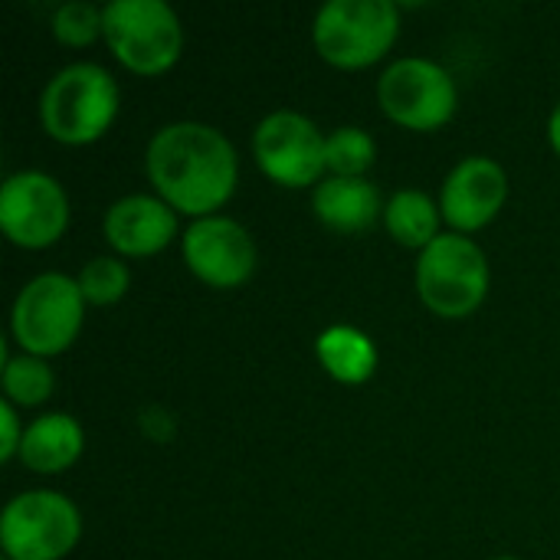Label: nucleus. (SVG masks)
I'll return each instance as SVG.
<instances>
[{"mask_svg":"<svg viewBox=\"0 0 560 560\" xmlns=\"http://www.w3.org/2000/svg\"><path fill=\"white\" fill-rule=\"evenodd\" d=\"M148 174L174 210L210 213L236 187V151L217 128L177 121L151 138Z\"/></svg>","mask_w":560,"mask_h":560,"instance_id":"obj_1","label":"nucleus"},{"mask_svg":"<svg viewBox=\"0 0 560 560\" xmlns=\"http://www.w3.org/2000/svg\"><path fill=\"white\" fill-rule=\"evenodd\" d=\"M118 112V85L108 69L95 62H72L56 72L39 98L43 128L66 141L85 144L95 141Z\"/></svg>","mask_w":560,"mask_h":560,"instance_id":"obj_2","label":"nucleus"},{"mask_svg":"<svg viewBox=\"0 0 560 560\" xmlns=\"http://www.w3.org/2000/svg\"><path fill=\"white\" fill-rule=\"evenodd\" d=\"M102 33L112 52L141 75L174 66L184 43L180 20L164 0H112L102 10Z\"/></svg>","mask_w":560,"mask_h":560,"instance_id":"obj_3","label":"nucleus"},{"mask_svg":"<svg viewBox=\"0 0 560 560\" xmlns=\"http://www.w3.org/2000/svg\"><path fill=\"white\" fill-rule=\"evenodd\" d=\"M417 289L420 299L446 318H463L486 299L489 289V266L482 249L456 233L436 236L417 266Z\"/></svg>","mask_w":560,"mask_h":560,"instance_id":"obj_4","label":"nucleus"},{"mask_svg":"<svg viewBox=\"0 0 560 560\" xmlns=\"http://www.w3.org/2000/svg\"><path fill=\"white\" fill-rule=\"evenodd\" d=\"M397 23L387 0H328L315 16V46L328 62L358 69L390 49Z\"/></svg>","mask_w":560,"mask_h":560,"instance_id":"obj_5","label":"nucleus"},{"mask_svg":"<svg viewBox=\"0 0 560 560\" xmlns=\"http://www.w3.org/2000/svg\"><path fill=\"white\" fill-rule=\"evenodd\" d=\"M82 535L79 509L59 492H23L0 518V541L10 560H59Z\"/></svg>","mask_w":560,"mask_h":560,"instance_id":"obj_6","label":"nucleus"},{"mask_svg":"<svg viewBox=\"0 0 560 560\" xmlns=\"http://www.w3.org/2000/svg\"><path fill=\"white\" fill-rule=\"evenodd\" d=\"M82 328V289L62 272L23 285L13 305V335L30 354H59Z\"/></svg>","mask_w":560,"mask_h":560,"instance_id":"obj_7","label":"nucleus"},{"mask_svg":"<svg viewBox=\"0 0 560 560\" xmlns=\"http://www.w3.org/2000/svg\"><path fill=\"white\" fill-rule=\"evenodd\" d=\"M377 95H381L384 112L394 121L407 128H420V131L443 125L456 112L453 75L443 66L420 59V56H407L387 66V72L381 75Z\"/></svg>","mask_w":560,"mask_h":560,"instance_id":"obj_8","label":"nucleus"},{"mask_svg":"<svg viewBox=\"0 0 560 560\" xmlns=\"http://www.w3.org/2000/svg\"><path fill=\"white\" fill-rule=\"evenodd\" d=\"M256 161L259 167L289 187H305L312 184L325 164V138L315 128V121H308L299 112H272L259 121L256 138Z\"/></svg>","mask_w":560,"mask_h":560,"instance_id":"obj_9","label":"nucleus"},{"mask_svg":"<svg viewBox=\"0 0 560 560\" xmlns=\"http://www.w3.org/2000/svg\"><path fill=\"white\" fill-rule=\"evenodd\" d=\"M69 220L62 187L39 171H20L7 177L0 190V226L20 246H49L59 240Z\"/></svg>","mask_w":560,"mask_h":560,"instance_id":"obj_10","label":"nucleus"},{"mask_svg":"<svg viewBox=\"0 0 560 560\" xmlns=\"http://www.w3.org/2000/svg\"><path fill=\"white\" fill-rule=\"evenodd\" d=\"M184 259L203 282L230 289L253 276L256 246L236 220L203 217L184 233Z\"/></svg>","mask_w":560,"mask_h":560,"instance_id":"obj_11","label":"nucleus"},{"mask_svg":"<svg viewBox=\"0 0 560 560\" xmlns=\"http://www.w3.org/2000/svg\"><path fill=\"white\" fill-rule=\"evenodd\" d=\"M505 171L489 158H466L443 184L440 210L459 230L486 226L505 203Z\"/></svg>","mask_w":560,"mask_h":560,"instance_id":"obj_12","label":"nucleus"},{"mask_svg":"<svg viewBox=\"0 0 560 560\" xmlns=\"http://www.w3.org/2000/svg\"><path fill=\"white\" fill-rule=\"evenodd\" d=\"M177 233V217L171 203L148 197V194H131L112 203L105 213V236L115 249L128 256H151L171 243Z\"/></svg>","mask_w":560,"mask_h":560,"instance_id":"obj_13","label":"nucleus"},{"mask_svg":"<svg viewBox=\"0 0 560 560\" xmlns=\"http://www.w3.org/2000/svg\"><path fill=\"white\" fill-rule=\"evenodd\" d=\"M312 207L331 230L358 233L377 220L381 194L364 177H328L325 184H318Z\"/></svg>","mask_w":560,"mask_h":560,"instance_id":"obj_14","label":"nucleus"},{"mask_svg":"<svg viewBox=\"0 0 560 560\" xmlns=\"http://www.w3.org/2000/svg\"><path fill=\"white\" fill-rule=\"evenodd\" d=\"M82 453V430L69 413H46L33 420L20 443V459L36 472H59Z\"/></svg>","mask_w":560,"mask_h":560,"instance_id":"obj_15","label":"nucleus"},{"mask_svg":"<svg viewBox=\"0 0 560 560\" xmlns=\"http://www.w3.org/2000/svg\"><path fill=\"white\" fill-rule=\"evenodd\" d=\"M318 358L328 368V374L345 384H361L377 368V351H374L371 338L351 325H335V328L322 331Z\"/></svg>","mask_w":560,"mask_h":560,"instance_id":"obj_16","label":"nucleus"},{"mask_svg":"<svg viewBox=\"0 0 560 560\" xmlns=\"http://www.w3.org/2000/svg\"><path fill=\"white\" fill-rule=\"evenodd\" d=\"M384 220L387 230L407 243V246H430L440 233V210L433 207V200L420 190H400L390 197V203L384 207Z\"/></svg>","mask_w":560,"mask_h":560,"instance_id":"obj_17","label":"nucleus"},{"mask_svg":"<svg viewBox=\"0 0 560 560\" xmlns=\"http://www.w3.org/2000/svg\"><path fill=\"white\" fill-rule=\"evenodd\" d=\"M3 390L10 404H43L52 390V371L39 358H7L3 368Z\"/></svg>","mask_w":560,"mask_h":560,"instance_id":"obj_18","label":"nucleus"},{"mask_svg":"<svg viewBox=\"0 0 560 560\" xmlns=\"http://www.w3.org/2000/svg\"><path fill=\"white\" fill-rule=\"evenodd\" d=\"M325 164L335 171V177H358L374 164V141L361 128H338L331 138H325Z\"/></svg>","mask_w":560,"mask_h":560,"instance_id":"obj_19","label":"nucleus"},{"mask_svg":"<svg viewBox=\"0 0 560 560\" xmlns=\"http://www.w3.org/2000/svg\"><path fill=\"white\" fill-rule=\"evenodd\" d=\"M79 289H82V299H89L95 305L118 302L125 295V289H128V269H125V262L108 259V256L92 259L79 272Z\"/></svg>","mask_w":560,"mask_h":560,"instance_id":"obj_20","label":"nucleus"},{"mask_svg":"<svg viewBox=\"0 0 560 560\" xmlns=\"http://www.w3.org/2000/svg\"><path fill=\"white\" fill-rule=\"evenodd\" d=\"M52 30L62 43L85 46L102 33V10L85 0H69L52 13Z\"/></svg>","mask_w":560,"mask_h":560,"instance_id":"obj_21","label":"nucleus"},{"mask_svg":"<svg viewBox=\"0 0 560 560\" xmlns=\"http://www.w3.org/2000/svg\"><path fill=\"white\" fill-rule=\"evenodd\" d=\"M0 423H3V446H0V459H10V456L20 450V443H23V436H20V423H16V413H13V404H10V400H3V404H0Z\"/></svg>","mask_w":560,"mask_h":560,"instance_id":"obj_22","label":"nucleus"},{"mask_svg":"<svg viewBox=\"0 0 560 560\" xmlns=\"http://www.w3.org/2000/svg\"><path fill=\"white\" fill-rule=\"evenodd\" d=\"M548 135H551V144H555V151H558V154H560V105H558V108H555V115H551Z\"/></svg>","mask_w":560,"mask_h":560,"instance_id":"obj_23","label":"nucleus"},{"mask_svg":"<svg viewBox=\"0 0 560 560\" xmlns=\"http://www.w3.org/2000/svg\"><path fill=\"white\" fill-rule=\"evenodd\" d=\"M495 560H518V558H495Z\"/></svg>","mask_w":560,"mask_h":560,"instance_id":"obj_24","label":"nucleus"}]
</instances>
